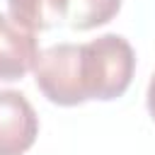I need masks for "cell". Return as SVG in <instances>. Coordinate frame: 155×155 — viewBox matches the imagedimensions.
<instances>
[{
	"mask_svg": "<svg viewBox=\"0 0 155 155\" xmlns=\"http://www.w3.org/2000/svg\"><path fill=\"white\" fill-rule=\"evenodd\" d=\"M136 70L133 46L119 34H102L87 44H80V75L87 99H116L121 97Z\"/></svg>",
	"mask_w": 155,
	"mask_h": 155,
	"instance_id": "6da1fadb",
	"label": "cell"
},
{
	"mask_svg": "<svg viewBox=\"0 0 155 155\" xmlns=\"http://www.w3.org/2000/svg\"><path fill=\"white\" fill-rule=\"evenodd\" d=\"M34 80L44 97L58 107H78L87 102L78 44H53L44 48L34 65Z\"/></svg>",
	"mask_w": 155,
	"mask_h": 155,
	"instance_id": "7a4b0ae2",
	"label": "cell"
},
{
	"mask_svg": "<svg viewBox=\"0 0 155 155\" xmlns=\"http://www.w3.org/2000/svg\"><path fill=\"white\" fill-rule=\"evenodd\" d=\"M39 136V116L17 90H0V155H24Z\"/></svg>",
	"mask_w": 155,
	"mask_h": 155,
	"instance_id": "3957f363",
	"label": "cell"
},
{
	"mask_svg": "<svg viewBox=\"0 0 155 155\" xmlns=\"http://www.w3.org/2000/svg\"><path fill=\"white\" fill-rule=\"evenodd\" d=\"M39 53L34 31L0 12V80L10 82L24 78L36 65Z\"/></svg>",
	"mask_w": 155,
	"mask_h": 155,
	"instance_id": "277c9868",
	"label": "cell"
},
{
	"mask_svg": "<svg viewBox=\"0 0 155 155\" xmlns=\"http://www.w3.org/2000/svg\"><path fill=\"white\" fill-rule=\"evenodd\" d=\"M10 17L29 31H41L68 19V0H7Z\"/></svg>",
	"mask_w": 155,
	"mask_h": 155,
	"instance_id": "5b68a950",
	"label": "cell"
},
{
	"mask_svg": "<svg viewBox=\"0 0 155 155\" xmlns=\"http://www.w3.org/2000/svg\"><path fill=\"white\" fill-rule=\"evenodd\" d=\"M121 0H68V27L75 31H87L102 27L116 17Z\"/></svg>",
	"mask_w": 155,
	"mask_h": 155,
	"instance_id": "8992f818",
	"label": "cell"
},
{
	"mask_svg": "<svg viewBox=\"0 0 155 155\" xmlns=\"http://www.w3.org/2000/svg\"><path fill=\"white\" fill-rule=\"evenodd\" d=\"M148 111H150V116H153V121H155V73H153V78H150V82H148Z\"/></svg>",
	"mask_w": 155,
	"mask_h": 155,
	"instance_id": "52a82bcc",
	"label": "cell"
}]
</instances>
